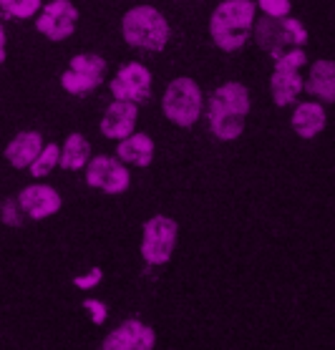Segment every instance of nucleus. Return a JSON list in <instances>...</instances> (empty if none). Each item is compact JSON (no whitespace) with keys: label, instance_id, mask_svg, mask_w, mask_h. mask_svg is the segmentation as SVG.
Listing matches in <instances>:
<instances>
[{"label":"nucleus","instance_id":"nucleus-1","mask_svg":"<svg viewBox=\"0 0 335 350\" xmlns=\"http://www.w3.org/2000/svg\"><path fill=\"white\" fill-rule=\"evenodd\" d=\"M250 91L245 83L237 81H227L209 96L207 104V119L209 131L219 139V142H234L245 131V119L250 113Z\"/></svg>","mask_w":335,"mask_h":350},{"label":"nucleus","instance_id":"nucleus-2","mask_svg":"<svg viewBox=\"0 0 335 350\" xmlns=\"http://www.w3.org/2000/svg\"><path fill=\"white\" fill-rule=\"evenodd\" d=\"M257 16V3L252 0H224L209 18V36L227 53L245 48L252 36Z\"/></svg>","mask_w":335,"mask_h":350},{"label":"nucleus","instance_id":"nucleus-3","mask_svg":"<svg viewBox=\"0 0 335 350\" xmlns=\"http://www.w3.org/2000/svg\"><path fill=\"white\" fill-rule=\"evenodd\" d=\"M121 36L131 48L159 53L169 43V23L152 5H136L121 18Z\"/></svg>","mask_w":335,"mask_h":350},{"label":"nucleus","instance_id":"nucleus-4","mask_svg":"<svg viewBox=\"0 0 335 350\" xmlns=\"http://www.w3.org/2000/svg\"><path fill=\"white\" fill-rule=\"evenodd\" d=\"M204 109V98H202L200 83L189 76H179L167 86L161 96V111L172 124L182 129L194 126L202 116Z\"/></svg>","mask_w":335,"mask_h":350},{"label":"nucleus","instance_id":"nucleus-5","mask_svg":"<svg viewBox=\"0 0 335 350\" xmlns=\"http://www.w3.org/2000/svg\"><path fill=\"white\" fill-rule=\"evenodd\" d=\"M179 224L167 215H154L144 222L142 232V257L149 265H167L176 250Z\"/></svg>","mask_w":335,"mask_h":350},{"label":"nucleus","instance_id":"nucleus-6","mask_svg":"<svg viewBox=\"0 0 335 350\" xmlns=\"http://www.w3.org/2000/svg\"><path fill=\"white\" fill-rule=\"evenodd\" d=\"M106 76V61L96 53H79L68 61V68L61 73V86L66 94L86 96L101 86Z\"/></svg>","mask_w":335,"mask_h":350},{"label":"nucleus","instance_id":"nucleus-7","mask_svg":"<svg viewBox=\"0 0 335 350\" xmlns=\"http://www.w3.org/2000/svg\"><path fill=\"white\" fill-rule=\"evenodd\" d=\"M76 25H79V10L71 0H51L46 5H40L36 16V31L56 43L71 38L76 33Z\"/></svg>","mask_w":335,"mask_h":350},{"label":"nucleus","instance_id":"nucleus-8","mask_svg":"<svg viewBox=\"0 0 335 350\" xmlns=\"http://www.w3.org/2000/svg\"><path fill=\"white\" fill-rule=\"evenodd\" d=\"M86 182L94 189H101L106 194H124L131 184V174H129L126 164L116 157L109 154H98L91 157L86 167Z\"/></svg>","mask_w":335,"mask_h":350},{"label":"nucleus","instance_id":"nucleus-9","mask_svg":"<svg viewBox=\"0 0 335 350\" xmlns=\"http://www.w3.org/2000/svg\"><path fill=\"white\" fill-rule=\"evenodd\" d=\"M113 98H121V101H134V104H142L152 96V71L144 64H124L116 73V79L109 83Z\"/></svg>","mask_w":335,"mask_h":350},{"label":"nucleus","instance_id":"nucleus-10","mask_svg":"<svg viewBox=\"0 0 335 350\" xmlns=\"http://www.w3.org/2000/svg\"><path fill=\"white\" fill-rule=\"evenodd\" d=\"M18 207L23 209L31 219H48L61 212L64 207V199L53 187L48 184H31V187H23L21 194H18Z\"/></svg>","mask_w":335,"mask_h":350},{"label":"nucleus","instance_id":"nucleus-11","mask_svg":"<svg viewBox=\"0 0 335 350\" xmlns=\"http://www.w3.org/2000/svg\"><path fill=\"white\" fill-rule=\"evenodd\" d=\"M157 342V333L142 320H124L116 330L106 335L101 348L104 350H152Z\"/></svg>","mask_w":335,"mask_h":350},{"label":"nucleus","instance_id":"nucleus-12","mask_svg":"<svg viewBox=\"0 0 335 350\" xmlns=\"http://www.w3.org/2000/svg\"><path fill=\"white\" fill-rule=\"evenodd\" d=\"M139 104L134 101H121L113 98V104H109V109L101 116V134L106 139H124L131 131H136V119H139Z\"/></svg>","mask_w":335,"mask_h":350},{"label":"nucleus","instance_id":"nucleus-13","mask_svg":"<svg viewBox=\"0 0 335 350\" xmlns=\"http://www.w3.org/2000/svg\"><path fill=\"white\" fill-rule=\"evenodd\" d=\"M43 149V136L36 129H28V131H21L8 142L5 146V159H8L10 167L16 169H28L31 161L38 157V152Z\"/></svg>","mask_w":335,"mask_h":350},{"label":"nucleus","instance_id":"nucleus-14","mask_svg":"<svg viewBox=\"0 0 335 350\" xmlns=\"http://www.w3.org/2000/svg\"><path fill=\"white\" fill-rule=\"evenodd\" d=\"M154 139L149 134H142V131H131L129 136L119 139V159L124 164H131V167H149L154 161Z\"/></svg>","mask_w":335,"mask_h":350},{"label":"nucleus","instance_id":"nucleus-15","mask_svg":"<svg viewBox=\"0 0 335 350\" xmlns=\"http://www.w3.org/2000/svg\"><path fill=\"white\" fill-rule=\"evenodd\" d=\"M252 33H255L257 43L260 48H265L267 53L278 58L285 48H293L290 46V38H287V31H285V23H282V18H272V16H265L257 21V25H252Z\"/></svg>","mask_w":335,"mask_h":350},{"label":"nucleus","instance_id":"nucleus-16","mask_svg":"<svg viewBox=\"0 0 335 350\" xmlns=\"http://www.w3.org/2000/svg\"><path fill=\"white\" fill-rule=\"evenodd\" d=\"M305 91L323 104H335V61H315L305 81Z\"/></svg>","mask_w":335,"mask_h":350},{"label":"nucleus","instance_id":"nucleus-17","mask_svg":"<svg viewBox=\"0 0 335 350\" xmlns=\"http://www.w3.org/2000/svg\"><path fill=\"white\" fill-rule=\"evenodd\" d=\"M300 91H305V81L300 79V71H295V68H275L272 71L270 94L278 106H290Z\"/></svg>","mask_w":335,"mask_h":350},{"label":"nucleus","instance_id":"nucleus-18","mask_svg":"<svg viewBox=\"0 0 335 350\" xmlns=\"http://www.w3.org/2000/svg\"><path fill=\"white\" fill-rule=\"evenodd\" d=\"M327 124V116H325V109L320 104H300L293 111V131H295L300 139H312V136H318Z\"/></svg>","mask_w":335,"mask_h":350},{"label":"nucleus","instance_id":"nucleus-19","mask_svg":"<svg viewBox=\"0 0 335 350\" xmlns=\"http://www.w3.org/2000/svg\"><path fill=\"white\" fill-rule=\"evenodd\" d=\"M91 159V144L83 134H68L66 136L64 146H61V159L58 164L68 172H76V169H83Z\"/></svg>","mask_w":335,"mask_h":350},{"label":"nucleus","instance_id":"nucleus-20","mask_svg":"<svg viewBox=\"0 0 335 350\" xmlns=\"http://www.w3.org/2000/svg\"><path fill=\"white\" fill-rule=\"evenodd\" d=\"M58 159H61V146H56V144H43V149H40L38 157L31 161L28 172H31V176H36V179H43V176H48L58 167Z\"/></svg>","mask_w":335,"mask_h":350},{"label":"nucleus","instance_id":"nucleus-21","mask_svg":"<svg viewBox=\"0 0 335 350\" xmlns=\"http://www.w3.org/2000/svg\"><path fill=\"white\" fill-rule=\"evenodd\" d=\"M40 5H43L40 0H0V10L13 18H18V21L36 18L38 16Z\"/></svg>","mask_w":335,"mask_h":350},{"label":"nucleus","instance_id":"nucleus-22","mask_svg":"<svg viewBox=\"0 0 335 350\" xmlns=\"http://www.w3.org/2000/svg\"><path fill=\"white\" fill-rule=\"evenodd\" d=\"M282 23H285V31H287V38H290V46H305L308 43V28H305L297 18H290L285 16L282 18Z\"/></svg>","mask_w":335,"mask_h":350},{"label":"nucleus","instance_id":"nucleus-23","mask_svg":"<svg viewBox=\"0 0 335 350\" xmlns=\"http://www.w3.org/2000/svg\"><path fill=\"white\" fill-rule=\"evenodd\" d=\"M257 8L263 10L265 16L272 18H285L290 16V0H257Z\"/></svg>","mask_w":335,"mask_h":350},{"label":"nucleus","instance_id":"nucleus-24","mask_svg":"<svg viewBox=\"0 0 335 350\" xmlns=\"http://www.w3.org/2000/svg\"><path fill=\"white\" fill-rule=\"evenodd\" d=\"M83 308L91 310V318H94L98 325H101V323L106 320V315H109V312H106V305L98 303V300H83Z\"/></svg>","mask_w":335,"mask_h":350},{"label":"nucleus","instance_id":"nucleus-25","mask_svg":"<svg viewBox=\"0 0 335 350\" xmlns=\"http://www.w3.org/2000/svg\"><path fill=\"white\" fill-rule=\"evenodd\" d=\"M98 280H101V270H98V267H94L88 275H83V278H76L73 282H76V287H83V290H88V287H94Z\"/></svg>","mask_w":335,"mask_h":350},{"label":"nucleus","instance_id":"nucleus-26","mask_svg":"<svg viewBox=\"0 0 335 350\" xmlns=\"http://www.w3.org/2000/svg\"><path fill=\"white\" fill-rule=\"evenodd\" d=\"M5 61V31H3V25H0V66Z\"/></svg>","mask_w":335,"mask_h":350}]
</instances>
